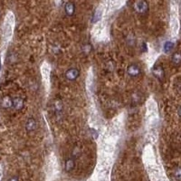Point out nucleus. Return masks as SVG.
Returning <instances> with one entry per match:
<instances>
[{
  "label": "nucleus",
  "instance_id": "obj_4",
  "mask_svg": "<svg viewBox=\"0 0 181 181\" xmlns=\"http://www.w3.org/2000/svg\"><path fill=\"white\" fill-rule=\"evenodd\" d=\"M127 72H128V74H129L131 77H137V76H139V75L140 74L141 70H140V68L139 65H137V64H135V63H132V64H131V65L128 67Z\"/></svg>",
  "mask_w": 181,
  "mask_h": 181
},
{
  "label": "nucleus",
  "instance_id": "obj_3",
  "mask_svg": "<svg viewBox=\"0 0 181 181\" xmlns=\"http://www.w3.org/2000/svg\"><path fill=\"white\" fill-rule=\"evenodd\" d=\"M79 75H80V71H79V69H77V68H70V69H68L65 73H64V76H65V78L67 79V80H69V81H75V80H77L78 79V77H79Z\"/></svg>",
  "mask_w": 181,
  "mask_h": 181
},
{
  "label": "nucleus",
  "instance_id": "obj_12",
  "mask_svg": "<svg viewBox=\"0 0 181 181\" xmlns=\"http://www.w3.org/2000/svg\"><path fill=\"white\" fill-rule=\"evenodd\" d=\"M171 61L175 65H179L181 62V55L179 52H176L173 54L172 57H171Z\"/></svg>",
  "mask_w": 181,
  "mask_h": 181
},
{
  "label": "nucleus",
  "instance_id": "obj_14",
  "mask_svg": "<svg viewBox=\"0 0 181 181\" xmlns=\"http://www.w3.org/2000/svg\"><path fill=\"white\" fill-rule=\"evenodd\" d=\"M174 178L177 179V181H180V169L177 168L176 171L174 172Z\"/></svg>",
  "mask_w": 181,
  "mask_h": 181
},
{
  "label": "nucleus",
  "instance_id": "obj_7",
  "mask_svg": "<svg viewBox=\"0 0 181 181\" xmlns=\"http://www.w3.org/2000/svg\"><path fill=\"white\" fill-rule=\"evenodd\" d=\"M24 105V100L21 97H15L13 99V107L15 110H22Z\"/></svg>",
  "mask_w": 181,
  "mask_h": 181
},
{
  "label": "nucleus",
  "instance_id": "obj_2",
  "mask_svg": "<svg viewBox=\"0 0 181 181\" xmlns=\"http://www.w3.org/2000/svg\"><path fill=\"white\" fill-rule=\"evenodd\" d=\"M152 73L157 80H159L161 82L165 79V71H164V68L161 64L154 65V67L152 68Z\"/></svg>",
  "mask_w": 181,
  "mask_h": 181
},
{
  "label": "nucleus",
  "instance_id": "obj_17",
  "mask_svg": "<svg viewBox=\"0 0 181 181\" xmlns=\"http://www.w3.org/2000/svg\"><path fill=\"white\" fill-rule=\"evenodd\" d=\"M7 181H20V180H19V178H18L17 176H13V177H11L10 179H8V180Z\"/></svg>",
  "mask_w": 181,
  "mask_h": 181
},
{
  "label": "nucleus",
  "instance_id": "obj_16",
  "mask_svg": "<svg viewBox=\"0 0 181 181\" xmlns=\"http://www.w3.org/2000/svg\"><path fill=\"white\" fill-rule=\"evenodd\" d=\"M91 48H92V46H91V45H86L84 47V50L86 54H88V53L91 51Z\"/></svg>",
  "mask_w": 181,
  "mask_h": 181
},
{
  "label": "nucleus",
  "instance_id": "obj_8",
  "mask_svg": "<svg viewBox=\"0 0 181 181\" xmlns=\"http://www.w3.org/2000/svg\"><path fill=\"white\" fill-rule=\"evenodd\" d=\"M1 106L4 109H10L13 107V99L10 96L3 97L1 100Z\"/></svg>",
  "mask_w": 181,
  "mask_h": 181
},
{
  "label": "nucleus",
  "instance_id": "obj_9",
  "mask_svg": "<svg viewBox=\"0 0 181 181\" xmlns=\"http://www.w3.org/2000/svg\"><path fill=\"white\" fill-rule=\"evenodd\" d=\"M64 11H65V14L68 16L73 15V14L75 12V6H74V4L72 3V2H68L65 5V6H64Z\"/></svg>",
  "mask_w": 181,
  "mask_h": 181
},
{
  "label": "nucleus",
  "instance_id": "obj_15",
  "mask_svg": "<svg viewBox=\"0 0 181 181\" xmlns=\"http://www.w3.org/2000/svg\"><path fill=\"white\" fill-rule=\"evenodd\" d=\"M72 156H73V158L74 157H77L80 156V149L78 148H75L73 149V152H72Z\"/></svg>",
  "mask_w": 181,
  "mask_h": 181
},
{
  "label": "nucleus",
  "instance_id": "obj_18",
  "mask_svg": "<svg viewBox=\"0 0 181 181\" xmlns=\"http://www.w3.org/2000/svg\"><path fill=\"white\" fill-rule=\"evenodd\" d=\"M0 70H1V59H0Z\"/></svg>",
  "mask_w": 181,
  "mask_h": 181
},
{
  "label": "nucleus",
  "instance_id": "obj_1",
  "mask_svg": "<svg viewBox=\"0 0 181 181\" xmlns=\"http://www.w3.org/2000/svg\"><path fill=\"white\" fill-rule=\"evenodd\" d=\"M134 9L138 14L143 15L149 11V5L145 0H137L134 3Z\"/></svg>",
  "mask_w": 181,
  "mask_h": 181
},
{
  "label": "nucleus",
  "instance_id": "obj_13",
  "mask_svg": "<svg viewBox=\"0 0 181 181\" xmlns=\"http://www.w3.org/2000/svg\"><path fill=\"white\" fill-rule=\"evenodd\" d=\"M101 16V11H96L95 14H94V15H93V23H96L97 21L100 20Z\"/></svg>",
  "mask_w": 181,
  "mask_h": 181
},
{
  "label": "nucleus",
  "instance_id": "obj_11",
  "mask_svg": "<svg viewBox=\"0 0 181 181\" xmlns=\"http://www.w3.org/2000/svg\"><path fill=\"white\" fill-rule=\"evenodd\" d=\"M174 43L171 42V41H167L165 44H164V46H163V50H164V53L165 54H169L170 52H172V50L174 49Z\"/></svg>",
  "mask_w": 181,
  "mask_h": 181
},
{
  "label": "nucleus",
  "instance_id": "obj_10",
  "mask_svg": "<svg viewBox=\"0 0 181 181\" xmlns=\"http://www.w3.org/2000/svg\"><path fill=\"white\" fill-rule=\"evenodd\" d=\"M54 111L57 116H60L63 112V105L60 100H57L54 102Z\"/></svg>",
  "mask_w": 181,
  "mask_h": 181
},
{
  "label": "nucleus",
  "instance_id": "obj_6",
  "mask_svg": "<svg viewBox=\"0 0 181 181\" xmlns=\"http://www.w3.org/2000/svg\"><path fill=\"white\" fill-rule=\"evenodd\" d=\"M75 169V159L73 157H69L65 160L64 163V169L66 172L70 173Z\"/></svg>",
  "mask_w": 181,
  "mask_h": 181
},
{
  "label": "nucleus",
  "instance_id": "obj_5",
  "mask_svg": "<svg viewBox=\"0 0 181 181\" xmlns=\"http://www.w3.org/2000/svg\"><path fill=\"white\" fill-rule=\"evenodd\" d=\"M36 128H37V122H36V119L29 118L25 122V130L28 132H32V131H36Z\"/></svg>",
  "mask_w": 181,
  "mask_h": 181
}]
</instances>
